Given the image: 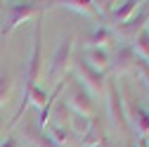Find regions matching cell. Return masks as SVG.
Instances as JSON below:
<instances>
[{"label":"cell","mask_w":149,"mask_h":147,"mask_svg":"<svg viewBox=\"0 0 149 147\" xmlns=\"http://www.w3.org/2000/svg\"><path fill=\"white\" fill-rule=\"evenodd\" d=\"M64 85H66V81L57 83V88H54L52 93H50V97H47L45 107L40 109V114H38V121H36V128H38V131H43V128L47 126V121H50V114H52V107H54V100H57V97L62 95V90H64Z\"/></svg>","instance_id":"4fadbf2b"},{"label":"cell","mask_w":149,"mask_h":147,"mask_svg":"<svg viewBox=\"0 0 149 147\" xmlns=\"http://www.w3.org/2000/svg\"><path fill=\"white\" fill-rule=\"evenodd\" d=\"M12 85H14L12 76L3 74V76H0V107H3V104L7 102V97H10V93H12Z\"/></svg>","instance_id":"44dd1931"},{"label":"cell","mask_w":149,"mask_h":147,"mask_svg":"<svg viewBox=\"0 0 149 147\" xmlns=\"http://www.w3.org/2000/svg\"><path fill=\"white\" fill-rule=\"evenodd\" d=\"M54 142H57L59 147L62 145H66L69 140H71V131H69V126H64V123H54L52 128H50V133H47Z\"/></svg>","instance_id":"d6986e66"},{"label":"cell","mask_w":149,"mask_h":147,"mask_svg":"<svg viewBox=\"0 0 149 147\" xmlns=\"http://www.w3.org/2000/svg\"><path fill=\"white\" fill-rule=\"evenodd\" d=\"M62 7L76 12V14H83V17H100L97 3H90V0H64Z\"/></svg>","instance_id":"5bb4252c"},{"label":"cell","mask_w":149,"mask_h":147,"mask_svg":"<svg viewBox=\"0 0 149 147\" xmlns=\"http://www.w3.org/2000/svg\"><path fill=\"white\" fill-rule=\"evenodd\" d=\"M0 147H22V142H19L17 135H7L3 142H0Z\"/></svg>","instance_id":"7402d4cb"},{"label":"cell","mask_w":149,"mask_h":147,"mask_svg":"<svg viewBox=\"0 0 149 147\" xmlns=\"http://www.w3.org/2000/svg\"><path fill=\"white\" fill-rule=\"evenodd\" d=\"M123 102H125V116H128V121H133L135 131L140 135H149V112L137 104L135 97H128Z\"/></svg>","instance_id":"ba28073f"},{"label":"cell","mask_w":149,"mask_h":147,"mask_svg":"<svg viewBox=\"0 0 149 147\" xmlns=\"http://www.w3.org/2000/svg\"><path fill=\"white\" fill-rule=\"evenodd\" d=\"M38 12H43V7L38 3H10L5 10V24H3V36H10L19 24H24L26 19L36 17Z\"/></svg>","instance_id":"6da1fadb"},{"label":"cell","mask_w":149,"mask_h":147,"mask_svg":"<svg viewBox=\"0 0 149 147\" xmlns=\"http://www.w3.org/2000/svg\"><path fill=\"white\" fill-rule=\"evenodd\" d=\"M140 147H149V140L147 138H140Z\"/></svg>","instance_id":"603a6c76"},{"label":"cell","mask_w":149,"mask_h":147,"mask_svg":"<svg viewBox=\"0 0 149 147\" xmlns=\"http://www.w3.org/2000/svg\"><path fill=\"white\" fill-rule=\"evenodd\" d=\"M135 60H137V55H135L133 43H125V45H121V48L116 50L114 60H111V66H114L116 74H125V71H133Z\"/></svg>","instance_id":"9c48e42d"},{"label":"cell","mask_w":149,"mask_h":147,"mask_svg":"<svg viewBox=\"0 0 149 147\" xmlns=\"http://www.w3.org/2000/svg\"><path fill=\"white\" fill-rule=\"evenodd\" d=\"M64 102H66L71 114H83V116H90V119L95 116V100H92V95L78 81L71 83V90H69V95H66Z\"/></svg>","instance_id":"7a4b0ae2"},{"label":"cell","mask_w":149,"mask_h":147,"mask_svg":"<svg viewBox=\"0 0 149 147\" xmlns=\"http://www.w3.org/2000/svg\"><path fill=\"white\" fill-rule=\"evenodd\" d=\"M133 48H135V55H137L140 60L149 62V31H147V29L133 41Z\"/></svg>","instance_id":"ac0fdd59"},{"label":"cell","mask_w":149,"mask_h":147,"mask_svg":"<svg viewBox=\"0 0 149 147\" xmlns=\"http://www.w3.org/2000/svg\"><path fill=\"white\" fill-rule=\"evenodd\" d=\"M114 41H116L114 29H109V26L100 24V26H97V29H95V31H92L88 38H85V48H102V50H107Z\"/></svg>","instance_id":"30bf717a"},{"label":"cell","mask_w":149,"mask_h":147,"mask_svg":"<svg viewBox=\"0 0 149 147\" xmlns=\"http://www.w3.org/2000/svg\"><path fill=\"white\" fill-rule=\"evenodd\" d=\"M24 133H26V135L31 138V145H33V147H59V145L54 142V140H52L50 135H45L43 131H38L36 126H29Z\"/></svg>","instance_id":"9a60e30c"},{"label":"cell","mask_w":149,"mask_h":147,"mask_svg":"<svg viewBox=\"0 0 149 147\" xmlns=\"http://www.w3.org/2000/svg\"><path fill=\"white\" fill-rule=\"evenodd\" d=\"M92 147H109V142H107V140H104V142H102V145H92Z\"/></svg>","instance_id":"d4e9b609"},{"label":"cell","mask_w":149,"mask_h":147,"mask_svg":"<svg viewBox=\"0 0 149 147\" xmlns=\"http://www.w3.org/2000/svg\"><path fill=\"white\" fill-rule=\"evenodd\" d=\"M95 119V116H92ZM92 119L90 116H83V114H71L69 116V131L76 133V135H85L88 128L92 126Z\"/></svg>","instance_id":"2e32d148"},{"label":"cell","mask_w":149,"mask_h":147,"mask_svg":"<svg viewBox=\"0 0 149 147\" xmlns=\"http://www.w3.org/2000/svg\"><path fill=\"white\" fill-rule=\"evenodd\" d=\"M81 57L97 71H107L111 66V55H109V50H102V48H85Z\"/></svg>","instance_id":"8fae6325"},{"label":"cell","mask_w":149,"mask_h":147,"mask_svg":"<svg viewBox=\"0 0 149 147\" xmlns=\"http://www.w3.org/2000/svg\"><path fill=\"white\" fill-rule=\"evenodd\" d=\"M5 133V121H3V116H0V135Z\"/></svg>","instance_id":"cb8c5ba5"},{"label":"cell","mask_w":149,"mask_h":147,"mask_svg":"<svg viewBox=\"0 0 149 147\" xmlns=\"http://www.w3.org/2000/svg\"><path fill=\"white\" fill-rule=\"evenodd\" d=\"M140 7H142V3H135V0H125V3H118V5L114 3V7H111V19H114L116 26H121V24H125Z\"/></svg>","instance_id":"7c38bea8"},{"label":"cell","mask_w":149,"mask_h":147,"mask_svg":"<svg viewBox=\"0 0 149 147\" xmlns=\"http://www.w3.org/2000/svg\"><path fill=\"white\" fill-rule=\"evenodd\" d=\"M109 85V100H107V107H109V116L114 119V123L121 128V131H128V116H125V102L118 93V88L114 81H107Z\"/></svg>","instance_id":"8992f818"},{"label":"cell","mask_w":149,"mask_h":147,"mask_svg":"<svg viewBox=\"0 0 149 147\" xmlns=\"http://www.w3.org/2000/svg\"><path fill=\"white\" fill-rule=\"evenodd\" d=\"M133 71H137V76H140V81H142V85L149 90V62H144V60H135V66H133Z\"/></svg>","instance_id":"ffe728a7"},{"label":"cell","mask_w":149,"mask_h":147,"mask_svg":"<svg viewBox=\"0 0 149 147\" xmlns=\"http://www.w3.org/2000/svg\"><path fill=\"white\" fill-rule=\"evenodd\" d=\"M76 76L81 78V85L88 90L90 95H102V93H104V88H107L104 71L92 69L83 57H78V62H76Z\"/></svg>","instance_id":"3957f363"},{"label":"cell","mask_w":149,"mask_h":147,"mask_svg":"<svg viewBox=\"0 0 149 147\" xmlns=\"http://www.w3.org/2000/svg\"><path fill=\"white\" fill-rule=\"evenodd\" d=\"M40 43H43V31H40V24L36 26L33 31V48H31V60H29V66H26V85H24V93L29 88L36 85L40 71H43V55H40ZM22 93V95H24Z\"/></svg>","instance_id":"277c9868"},{"label":"cell","mask_w":149,"mask_h":147,"mask_svg":"<svg viewBox=\"0 0 149 147\" xmlns=\"http://www.w3.org/2000/svg\"><path fill=\"white\" fill-rule=\"evenodd\" d=\"M71 55H73V36H66V38H62L59 45L54 48V55L50 60V78H59L69 69Z\"/></svg>","instance_id":"5b68a950"},{"label":"cell","mask_w":149,"mask_h":147,"mask_svg":"<svg viewBox=\"0 0 149 147\" xmlns=\"http://www.w3.org/2000/svg\"><path fill=\"white\" fill-rule=\"evenodd\" d=\"M104 142V135H102V126L97 119H92V126L88 128V133L83 135V142L81 147H92V145H102Z\"/></svg>","instance_id":"e0dca14e"},{"label":"cell","mask_w":149,"mask_h":147,"mask_svg":"<svg viewBox=\"0 0 149 147\" xmlns=\"http://www.w3.org/2000/svg\"><path fill=\"white\" fill-rule=\"evenodd\" d=\"M147 19H149V5H147V3H142V7L137 10V17H130L125 24L116 26V31H114V33H121V36H125V38H133V41H135L137 36L147 29Z\"/></svg>","instance_id":"52a82bcc"}]
</instances>
